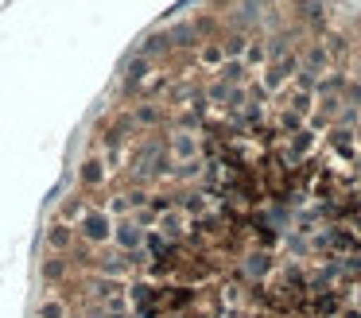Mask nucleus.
<instances>
[{
    "label": "nucleus",
    "instance_id": "423d86ee",
    "mask_svg": "<svg viewBox=\"0 0 361 318\" xmlns=\"http://www.w3.org/2000/svg\"><path fill=\"white\" fill-rule=\"evenodd\" d=\"M66 271H71V260H66V256H47V260L39 264V276H43V283H63L66 279Z\"/></svg>",
    "mask_w": 361,
    "mask_h": 318
},
{
    "label": "nucleus",
    "instance_id": "7ed1b4c3",
    "mask_svg": "<svg viewBox=\"0 0 361 318\" xmlns=\"http://www.w3.org/2000/svg\"><path fill=\"white\" fill-rule=\"evenodd\" d=\"M43 245H47L55 256H66L74 245H78V233H74V225H66V221H51L47 233H43Z\"/></svg>",
    "mask_w": 361,
    "mask_h": 318
},
{
    "label": "nucleus",
    "instance_id": "20e7f679",
    "mask_svg": "<svg viewBox=\"0 0 361 318\" xmlns=\"http://www.w3.org/2000/svg\"><path fill=\"white\" fill-rule=\"evenodd\" d=\"M78 183L86 186V190H102L105 186V163L97 159V155H86V159L78 163Z\"/></svg>",
    "mask_w": 361,
    "mask_h": 318
},
{
    "label": "nucleus",
    "instance_id": "4468645a",
    "mask_svg": "<svg viewBox=\"0 0 361 318\" xmlns=\"http://www.w3.org/2000/svg\"><path fill=\"white\" fill-rule=\"evenodd\" d=\"M156 116H159L156 109H148V105H144L140 113H136V121H140V124H152V121H156Z\"/></svg>",
    "mask_w": 361,
    "mask_h": 318
},
{
    "label": "nucleus",
    "instance_id": "f257e3e1",
    "mask_svg": "<svg viewBox=\"0 0 361 318\" xmlns=\"http://www.w3.org/2000/svg\"><path fill=\"white\" fill-rule=\"evenodd\" d=\"M74 233H78V240H82V245H90V248L109 245V240H113V217L105 214V209H86V217L74 225Z\"/></svg>",
    "mask_w": 361,
    "mask_h": 318
},
{
    "label": "nucleus",
    "instance_id": "9d476101",
    "mask_svg": "<svg viewBox=\"0 0 361 318\" xmlns=\"http://www.w3.org/2000/svg\"><path fill=\"white\" fill-rule=\"evenodd\" d=\"M171 152L179 155V159H195V152H198V144H195V136H171Z\"/></svg>",
    "mask_w": 361,
    "mask_h": 318
},
{
    "label": "nucleus",
    "instance_id": "6e6552de",
    "mask_svg": "<svg viewBox=\"0 0 361 318\" xmlns=\"http://www.w3.org/2000/svg\"><path fill=\"white\" fill-rule=\"evenodd\" d=\"M35 318H71V307H66V299H59V295H47V299L39 302V310H35Z\"/></svg>",
    "mask_w": 361,
    "mask_h": 318
},
{
    "label": "nucleus",
    "instance_id": "2eb2a0df",
    "mask_svg": "<svg viewBox=\"0 0 361 318\" xmlns=\"http://www.w3.org/2000/svg\"><path fill=\"white\" fill-rule=\"evenodd\" d=\"M202 59H206V62H218V59H221V51H218V47H206Z\"/></svg>",
    "mask_w": 361,
    "mask_h": 318
},
{
    "label": "nucleus",
    "instance_id": "0eeeda50",
    "mask_svg": "<svg viewBox=\"0 0 361 318\" xmlns=\"http://www.w3.org/2000/svg\"><path fill=\"white\" fill-rule=\"evenodd\" d=\"M159 233H164V237L175 245V240H179L183 233H187V217H183V209H171V214L159 217Z\"/></svg>",
    "mask_w": 361,
    "mask_h": 318
},
{
    "label": "nucleus",
    "instance_id": "9b49d317",
    "mask_svg": "<svg viewBox=\"0 0 361 318\" xmlns=\"http://www.w3.org/2000/svg\"><path fill=\"white\" fill-rule=\"evenodd\" d=\"M195 43H198L195 27H175L171 31V47H195Z\"/></svg>",
    "mask_w": 361,
    "mask_h": 318
},
{
    "label": "nucleus",
    "instance_id": "ddd939ff",
    "mask_svg": "<svg viewBox=\"0 0 361 318\" xmlns=\"http://www.w3.org/2000/svg\"><path fill=\"white\" fill-rule=\"evenodd\" d=\"M221 74H226V82H241V62H229Z\"/></svg>",
    "mask_w": 361,
    "mask_h": 318
},
{
    "label": "nucleus",
    "instance_id": "f8f14e48",
    "mask_svg": "<svg viewBox=\"0 0 361 318\" xmlns=\"http://www.w3.org/2000/svg\"><path fill=\"white\" fill-rule=\"evenodd\" d=\"M179 209H187V214H202V209H206L202 194H187V198L179 202Z\"/></svg>",
    "mask_w": 361,
    "mask_h": 318
},
{
    "label": "nucleus",
    "instance_id": "f03ea898",
    "mask_svg": "<svg viewBox=\"0 0 361 318\" xmlns=\"http://www.w3.org/2000/svg\"><path fill=\"white\" fill-rule=\"evenodd\" d=\"M113 245H117L121 252H140L144 248V229L133 221V217H121V221H113Z\"/></svg>",
    "mask_w": 361,
    "mask_h": 318
},
{
    "label": "nucleus",
    "instance_id": "39448f33",
    "mask_svg": "<svg viewBox=\"0 0 361 318\" xmlns=\"http://www.w3.org/2000/svg\"><path fill=\"white\" fill-rule=\"evenodd\" d=\"M152 74V59H144V54H133L128 59V66H125V78H121V90H136V85L144 82V78Z\"/></svg>",
    "mask_w": 361,
    "mask_h": 318
},
{
    "label": "nucleus",
    "instance_id": "1a4fd4ad",
    "mask_svg": "<svg viewBox=\"0 0 361 318\" xmlns=\"http://www.w3.org/2000/svg\"><path fill=\"white\" fill-rule=\"evenodd\" d=\"M268 271H272V256L268 252H249L245 256V276L260 279V276H268Z\"/></svg>",
    "mask_w": 361,
    "mask_h": 318
}]
</instances>
